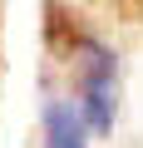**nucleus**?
Here are the masks:
<instances>
[{
  "label": "nucleus",
  "instance_id": "1",
  "mask_svg": "<svg viewBox=\"0 0 143 148\" xmlns=\"http://www.w3.org/2000/svg\"><path fill=\"white\" fill-rule=\"evenodd\" d=\"M114 79H118V69H114V54L99 45V40H84L79 49V119L84 128H109L114 119Z\"/></svg>",
  "mask_w": 143,
  "mask_h": 148
},
{
  "label": "nucleus",
  "instance_id": "2",
  "mask_svg": "<svg viewBox=\"0 0 143 148\" xmlns=\"http://www.w3.org/2000/svg\"><path fill=\"white\" fill-rule=\"evenodd\" d=\"M44 148H84V119L59 99L44 109Z\"/></svg>",
  "mask_w": 143,
  "mask_h": 148
}]
</instances>
